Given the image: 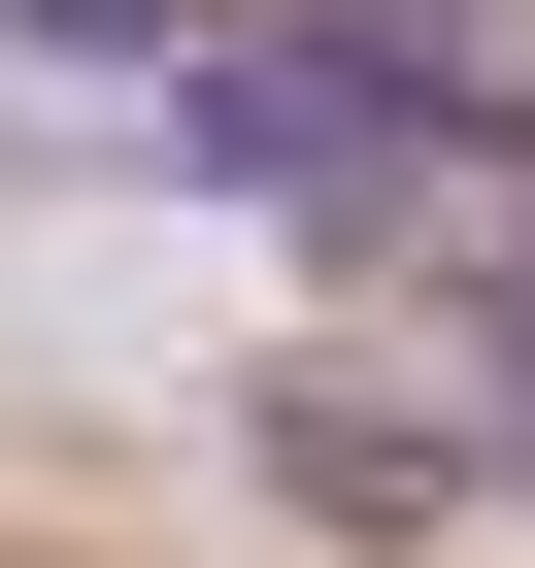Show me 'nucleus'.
I'll list each match as a JSON object with an SVG mask.
<instances>
[{"label":"nucleus","mask_w":535,"mask_h":568,"mask_svg":"<svg viewBox=\"0 0 535 568\" xmlns=\"http://www.w3.org/2000/svg\"><path fill=\"white\" fill-rule=\"evenodd\" d=\"M302 101H468V134H535V0H335Z\"/></svg>","instance_id":"f257e3e1"},{"label":"nucleus","mask_w":535,"mask_h":568,"mask_svg":"<svg viewBox=\"0 0 535 568\" xmlns=\"http://www.w3.org/2000/svg\"><path fill=\"white\" fill-rule=\"evenodd\" d=\"M34 34H168V0H34Z\"/></svg>","instance_id":"f03ea898"}]
</instances>
